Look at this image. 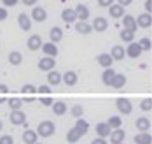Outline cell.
Listing matches in <instances>:
<instances>
[{"label": "cell", "mask_w": 152, "mask_h": 144, "mask_svg": "<svg viewBox=\"0 0 152 144\" xmlns=\"http://www.w3.org/2000/svg\"><path fill=\"white\" fill-rule=\"evenodd\" d=\"M54 132H56V127H54V123H53V121H49V120L40 121V123H39V127H37V134H39L40 137H51Z\"/></svg>", "instance_id": "6da1fadb"}, {"label": "cell", "mask_w": 152, "mask_h": 144, "mask_svg": "<svg viewBox=\"0 0 152 144\" xmlns=\"http://www.w3.org/2000/svg\"><path fill=\"white\" fill-rule=\"evenodd\" d=\"M115 106L121 114H131L133 112V104L129 102V98H124V97H119L115 100Z\"/></svg>", "instance_id": "7a4b0ae2"}, {"label": "cell", "mask_w": 152, "mask_h": 144, "mask_svg": "<svg viewBox=\"0 0 152 144\" xmlns=\"http://www.w3.org/2000/svg\"><path fill=\"white\" fill-rule=\"evenodd\" d=\"M30 18L33 19V21H37V23H44V21L47 19V11L44 9V7H40V5H35V7L31 9Z\"/></svg>", "instance_id": "3957f363"}, {"label": "cell", "mask_w": 152, "mask_h": 144, "mask_svg": "<svg viewBox=\"0 0 152 144\" xmlns=\"http://www.w3.org/2000/svg\"><path fill=\"white\" fill-rule=\"evenodd\" d=\"M54 65H56L54 58H51V56H44V58H40V60H39L37 67H39V70L51 72V70H54Z\"/></svg>", "instance_id": "277c9868"}, {"label": "cell", "mask_w": 152, "mask_h": 144, "mask_svg": "<svg viewBox=\"0 0 152 144\" xmlns=\"http://www.w3.org/2000/svg\"><path fill=\"white\" fill-rule=\"evenodd\" d=\"M26 46L30 51H37V49H42L44 46V42H42V37L40 35H37V33H33L28 37V41H26Z\"/></svg>", "instance_id": "5b68a950"}, {"label": "cell", "mask_w": 152, "mask_h": 144, "mask_svg": "<svg viewBox=\"0 0 152 144\" xmlns=\"http://www.w3.org/2000/svg\"><path fill=\"white\" fill-rule=\"evenodd\" d=\"M31 19L26 13H21L19 16H18V23H19V28L23 30V32H30L31 30Z\"/></svg>", "instance_id": "8992f818"}, {"label": "cell", "mask_w": 152, "mask_h": 144, "mask_svg": "<svg viewBox=\"0 0 152 144\" xmlns=\"http://www.w3.org/2000/svg\"><path fill=\"white\" fill-rule=\"evenodd\" d=\"M9 120H11L12 125L19 127V125H25V123H26V114H25L23 111H11Z\"/></svg>", "instance_id": "52a82bcc"}, {"label": "cell", "mask_w": 152, "mask_h": 144, "mask_svg": "<svg viewBox=\"0 0 152 144\" xmlns=\"http://www.w3.org/2000/svg\"><path fill=\"white\" fill-rule=\"evenodd\" d=\"M122 27H124V30H129V32H137L138 25H137V18L131 16V14H126L124 19H122Z\"/></svg>", "instance_id": "ba28073f"}, {"label": "cell", "mask_w": 152, "mask_h": 144, "mask_svg": "<svg viewBox=\"0 0 152 144\" xmlns=\"http://www.w3.org/2000/svg\"><path fill=\"white\" fill-rule=\"evenodd\" d=\"M21 139H23V143L25 144H37L39 134H37V130H30V128H26V130L23 132Z\"/></svg>", "instance_id": "9c48e42d"}, {"label": "cell", "mask_w": 152, "mask_h": 144, "mask_svg": "<svg viewBox=\"0 0 152 144\" xmlns=\"http://www.w3.org/2000/svg\"><path fill=\"white\" fill-rule=\"evenodd\" d=\"M142 53H143V51H142V48H140L138 42H131V44H128V48H126V56H129V58H140Z\"/></svg>", "instance_id": "30bf717a"}, {"label": "cell", "mask_w": 152, "mask_h": 144, "mask_svg": "<svg viewBox=\"0 0 152 144\" xmlns=\"http://www.w3.org/2000/svg\"><path fill=\"white\" fill-rule=\"evenodd\" d=\"M75 14H77V21H88L89 18V9L84 4H77L75 5Z\"/></svg>", "instance_id": "8fae6325"}, {"label": "cell", "mask_w": 152, "mask_h": 144, "mask_svg": "<svg viewBox=\"0 0 152 144\" xmlns=\"http://www.w3.org/2000/svg\"><path fill=\"white\" fill-rule=\"evenodd\" d=\"M91 27H93V30H96V32H105L107 28H108V21H107L105 18L98 16V18L93 19Z\"/></svg>", "instance_id": "7c38bea8"}, {"label": "cell", "mask_w": 152, "mask_h": 144, "mask_svg": "<svg viewBox=\"0 0 152 144\" xmlns=\"http://www.w3.org/2000/svg\"><path fill=\"white\" fill-rule=\"evenodd\" d=\"M96 62H98V65H102L103 69H110L114 58L110 56V53H100V55L96 56Z\"/></svg>", "instance_id": "4fadbf2b"}, {"label": "cell", "mask_w": 152, "mask_h": 144, "mask_svg": "<svg viewBox=\"0 0 152 144\" xmlns=\"http://www.w3.org/2000/svg\"><path fill=\"white\" fill-rule=\"evenodd\" d=\"M126 139V132L122 128H117V130H112L110 134V143L112 144H122Z\"/></svg>", "instance_id": "5bb4252c"}, {"label": "cell", "mask_w": 152, "mask_h": 144, "mask_svg": "<svg viewBox=\"0 0 152 144\" xmlns=\"http://www.w3.org/2000/svg\"><path fill=\"white\" fill-rule=\"evenodd\" d=\"M137 25L140 28H149L152 25V16L149 13H142V14H138L137 18Z\"/></svg>", "instance_id": "9a60e30c"}, {"label": "cell", "mask_w": 152, "mask_h": 144, "mask_svg": "<svg viewBox=\"0 0 152 144\" xmlns=\"http://www.w3.org/2000/svg\"><path fill=\"white\" fill-rule=\"evenodd\" d=\"M108 14H110V18H114V19L124 18V7L119 5V4H112V5L108 7Z\"/></svg>", "instance_id": "2e32d148"}, {"label": "cell", "mask_w": 152, "mask_h": 144, "mask_svg": "<svg viewBox=\"0 0 152 144\" xmlns=\"http://www.w3.org/2000/svg\"><path fill=\"white\" fill-rule=\"evenodd\" d=\"M115 70L110 67V69H105L103 70V74H102V83L105 84V86H112V81H114V78H115Z\"/></svg>", "instance_id": "e0dca14e"}, {"label": "cell", "mask_w": 152, "mask_h": 144, "mask_svg": "<svg viewBox=\"0 0 152 144\" xmlns=\"http://www.w3.org/2000/svg\"><path fill=\"white\" fill-rule=\"evenodd\" d=\"M96 134H98V137H102V139H105V137H110V134H112V128L108 123H98L96 125Z\"/></svg>", "instance_id": "ac0fdd59"}, {"label": "cell", "mask_w": 152, "mask_h": 144, "mask_svg": "<svg viewBox=\"0 0 152 144\" xmlns=\"http://www.w3.org/2000/svg\"><path fill=\"white\" fill-rule=\"evenodd\" d=\"M61 81H63V74H60L58 70H51V72H47V83H49L51 86H58Z\"/></svg>", "instance_id": "d6986e66"}, {"label": "cell", "mask_w": 152, "mask_h": 144, "mask_svg": "<svg viewBox=\"0 0 152 144\" xmlns=\"http://www.w3.org/2000/svg\"><path fill=\"white\" fill-rule=\"evenodd\" d=\"M75 32L82 33V35H89V33L93 32V27L88 21H77L75 23Z\"/></svg>", "instance_id": "ffe728a7"}, {"label": "cell", "mask_w": 152, "mask_h": 144, "mask_svg": "<svg viewBox=\"0 0 152 144\" xmlns=\"http://www.w3.org/2000/svg\"><path fill=\"white\" fill-rule=\"evenodd\" d=\"M61 19L65 21V23H74L77 21V14H75V9H63L61 11Z\"/></svg>", "instance_id": "44dd1931"}, {"label": "cell", "mask_w": 152, "mask_h": 144, "mask_svg": "<svg viewBox=\"0 0 152 144\" xmlns=\"http://www.w3.org/2000/svg\"><path fill=\"white\" fill-rule=\"evenodd\" d=\"M135 127L138 128V132H149V128H151V120H149V118H145V116L137 118Z\"/></svg>", "instance_id": "7402d4cb"}, {"label": "cell", "mask_w": 152, "mask_h": 144, "mask_svg": "<svg viewBox=\"0 0 152 144\" xmlns=\"http://www.w3.org/2000/svg\"><path fill=\"white\" fill-rule=\"evenodd\" d=\"M133 141L135 144H152V135L149 132H138Z\"/></svg>", "instance_id": "603a6c76"}, {"label": "cell", "mask_w": 152, "mask_h": 144, "mask_svg": "<svg viewBox=\"0 0 152 144\" xmlns=\"http://www.w3.org/2000/svg\"><path fill=\"white\" fill-rule=\"evenodd\" d=\"M79 78H77V74L74 70H66L65 74H63V83L66 84V86H75Z\"/></svg>", "instance_id": "cb8c5ba5"}, {"label": "cell", "mask_w": 152, "mask_h": 144, "mask_svg": "<svg viewBox=\"0 0 152 144\" xmlns=\"http://www.w3.org/2000/svg\"><path fill=\"white\" fill-rule=\"evenodd\" d=\"M42 51H44L46 56H51V58H56V56H58V48H56L54 42H46V44L42 46Z\"/></svg>", "instance_id": "d4e9b609"}, {"label": "cell", "mask_w": 152, "mask_h": 144, "mask_svg": "<svg viewBox=\"0 0 152 144\" xmlns=\"http://www.w3.org/2000/svg\"><path fill=\"white\" fill-rule=\"evenodd\" d=\"M49 39H51V42L58 44L61 39H63V30H61L60 27H53V28L49 30Z\"/></svg>", "instance_id": "484cf974"}, {"label": "cell", "mask_w": 152, "mask_h": 144, "mask_svg": "<svg viewBox=\"0 0 152 144\" xmlns=\"http://www.w3.org/2000/svg\"><path fill=\"white\" fill-rule=\"evenodd\" d=\"M110 56L114 58V60H124V56H126V49L122 48V46H114V48L110 49Z\"/></svg>", "instance_id": "4316f807"}, {"label": "cell", "mask_w": 152, "mask_h": 144, "mask_svg": "<svg viewBox=\"0 0 152 144\" xmlns=\"http://www.w3.org/2000/svg\"><path fill=\"white\" fill-rule=\"evenodd\" d=\"M75 128L79 130V134H80V135H86V134L89 132V123H88L84 118H79V120L75 121Z\"/></svg>", "instance_id": "83f0119b"}, {"label": "cell", "mask_w": 152, "mask_h": 144, "mask_svg": "<svg viewBox=\"0 0 152 144\" xmlns=\"http://www.w3.org/2000/svg\"><path fill=\"white\" fill-rule=\"evenodd\" d=\"M126 83H128V78H126L124 74H115V78H114V81H112V88H115V90L124 88Z\"/></svg>", "instance_id": "f1b7e54d"}, {"label": "cell", "mask_w": 152, "mask_h": 144, "mask_svg": "<svg viewBox=\"0 0 152 144\" xmlns=\"http://www.w3.org/2000/svg\"><path fill=\"white\" fill-rule=\"evenodd\" d=\"M80 137H82V135L79 134V130H77L75 127H74V128H70V130L66 132V143H70V144H75L77 141L80 139Z\"/></svg>", "instance_id": "f546056e"}, {"label": "cell", "mask_w": 152, "mask_h": 144, "mask_svg": "<svg viewBox=\"0 0 152 144\" xmlns=\"http://www.w3.org/2000/svg\"><path fill=\"white\" fill-rule=\"evenodd\" d=\"M51 107H53V112H54L56 116H63V114L66 112V109H68L65 102H54Z\"/></svg>", "instance_id": "4dcf8cb0"}, {"label": "cell", "mask_w": 152, "mask_h": 144, "mask_svg": "<svg viewBox=\"0 0 152 144\" xmlns=\"http://www.w3.org/2000/svg\"><path fill=\"white\" fill-rule=\"evenodd\" d=\"M7 104H9V107H11V111H21V106H23V100H21V98H18V97H11V98L7 100Z\"/></svg>", "instance_id": "1f68e13d"}, {"label": "cell", "mask_w": 152, "mask_h": 144, "mask_svg": "<svg viewBox=\"0 0 152 144\" xmlns=\"http://www.w3.org/2000/svg\"><path fill=\"white\" fill-rule=\"evenodd\" d=\"M23 62V55L19 51H11L9 53V64L11 65H19Z\"/></svg>", "instance_id": "d6a6232c"}, {"label": "cell", "mask_w": 152, "mask_h": 144, "mask_svg": "<svg viewBox=\"0 0 152 144\" xmlns=\"http://www.w3.org/2000/svg\"><path fill=\"white\" fill-rule=\"evenodd\" d=\"M107 123L110 125L112 130H117V128H121V125H122V118H121V116H110Z\"/></svg>", "instance_id": "836d02e7"}, {"label": "cell", "mask_w": 152, "mask_h": 144, "mask_svg": "<svg viewBox=\"0 0 152 144\" xmlns=\"http://www.w3.org/2000/svg\"><path fill=\"white\" fill-rule=\"evenodd\" d=\"M119 37H121V41L128 42V44L135 42V33H133V32H129V30H124V28H122V32L119 33Z\"/></svg>", "instance_id": "e575fe53"}, {"label": "cell", "mask_w": 152, "mask_h": 144, "mask_svg": "<svg viewBox=\"0 0 152 144\" xmlns=\"http://www.w3.org/2000/svg\"><path fill=\"white\" fill-rule=\"evenodd\" d=\"M70 114L74 116V118H82V114H84V107L80 106V104H75V106H72V109H70Z\"/></svg>", "instance_id": "d590c367"}, {"label": "cell", "mask_w": 152, "mask_h": 144, "mask_svg": "<svg viewBox=\"0 0 152 144\" xmlns=\"http://www.w3.org/2000/svg\"><path fill=\"white\" fill-rule=\"evenodd\" d=\"M21 93H23V95H35V93H37V86H33L30 83H28V84H23V86H21Z\"/></svg>", "instance_id": "8d00e7d4"}, {"label": "cell", "mask_w": 152, "mask_h": 144, "mask_svg": "<svg viewBox=\"0 0 152 144\" xmlns=\"http://www.w3.org/2000/svg\"><path fill=\"white\" fill-rule=\"evenodd\" d=\"M138 44H140V48H142V51H149V49L152 48V42L149 37H142L140 41H138Z\"/></svg>", "instance_id": "74e56055"}, {"label": "cell", "mask_w": 152, "mask_h": 144, "mask_svg": "<svg viewBox=\"0 0 152 144\" xmlns=\"http://www.w3.org/2000/svg\"><path fill=\"white\" fill-rule=\"evenodd\" d=\"M140 109H142V111H151L152 109V98H143V100H142V102H140Z\"/></svg>", "instance_id": "f35d334b"}, {"label": "cell", "mask_w": 152, "mask_h": 144, "mask_svg": "<svg viewBox=\"0 0 152 144\" xmlns=\"http://www.w3.org/2000/svg\"><path fill=\"white\" fill-rule=\"evenodd\" d=\"M40 104H42V106H53L54 100H53V97L51 95H42L40 97Z\"/></svg>", "instance_id": "ab89813d"}, {"label": "cell", "mask_w": 152, "mask_h": 144, "mask_svg": "<svg viewBox=\"0 0 152 144\" xmlns=\"http://www.w3.org/2000/svg\"><path fill=\"white\" fill-rule=\"evenodd\" d=\"M37 93H39V95H49V93H51V90H49V86H47V84H40V86L37 88Z\"/></svg>", "instance_id": "60d3db41"}, {"label": "cell", "mask_w": 152, "mask_h": 144, "mask_svg": "<svg viewBox=\"0 0 152 144\" xmlns=\"http://www.w3.org/2000/svg\"><path fill=\"white\" fill-rule=\"evenodd\" d=\"M0 144H14V139H12V135H0Z\"/></svg>", "instance_id": "b9f144b4"}, {"label": "cell", "mask_w": 152, "mask_h": 144, "mask_svg": "<svg viewBox=\"0 0 152 144\" xmlns=\"http://www.w3.org/2000/svg\"><path fill=\"white\" fill-rule=\"evenodd\" d=\"M114 4V0H98V5L100 7H110Z\"/></svg>", "instance_id": "7bdbcfd3"}, {"label": "cell", "mask_w": 152, "mask_h": 144, "mask_svg": "<svg viewBox=\"0 0 152 144\" xmlns=\"http://www.w3.org/2000/svg\"><path fill=\"white\" fill-rule=\"evenodd\" d=\"M2 4L5 7H14V5H18V0H2Z\"/></svg>", "instance_id": "ee69618b"}, {"label": "cell", "mask_w": 152, "mask_h": 144, "mask_svg": "<svg viewBox=\"0 0 152 144\" xmlns=\"http://www.w3.org/2000/svg\"><path fill=\"white\" fill-rule=\"evenodd\" d=\"M7 19V9L5 7H0V21Z\"/></svg>", "instance_id": "f6af8a7d"}, {"label": "cell", "mask_w": 152, "mask_h": 144, "mask_svg": "<svg viewBox=\"0 0 152 144\" xmlns=\"http://www.w3.org/2000/svg\"><path fill=\"white\" fill-rule=\"evenodd\" d=\"M91 144H108V143H107L105 139H102V137H96V139L91 141Z\"/></svg>", "instance_id": "bcb514c9"}, {"label": "cell", "mask_w": 152, "mask_h": 144, "mask_svg": "<svg viewBox=\"0 0 152 144\" xmlns=\"http://www.w3.org/2000/svg\"><path fill=\"white\" fill-rule=\"evenodd\" d=\"M131 2H133V0H117V4H119V5H122V7L131 5Z\"/></svg>", "instance_id": "7dc6e473"}, {"label": "cell", "mask_w": 152, "mask_h": 144, "mask_svg": "<svg viewBox=\"0 0 152 144\" xmlns=\"http://www.w3.org/2000/svg\"><path fill=\"white\" fill-rule=\"evenodd\" d=\"M7 92H9V88H7V84H4V83H2V84H0V95H5Z\"/></svg>", "instance_id": "c3c4849f"}, {"label": "cell", "mask_w": 152, "mask_h": 144, "mask_svg": "<svg viewBox=\"0 0 152 144\" xmlns=\"http://www.w3.org/2000/svg\"><path fill=\"white\" fill-rule=\"evenodd\" d=\"M33 100H35V97H33V95H25V100H23V102H26V104H31Z\"/></svg>", "instance_id": "681fc988"}, {"label": "cell", "mask_w": 152, "mask_h": 144, "mask_svg": "<svg viewBox=\"0 0 152 144\" xmlns=\"http://www.w3.org/2000/svg\"><path fill=\"white\" fill-rule=\"evenodd\" d=\"M145 11H147V13L152 11V0H147V2H145Z\"/></svg>", "instance_id": "f907efd6"}, {"label": "cell", "mask_w": 152, "mask_h": 144, "mask_svg": "<svg viewBox=\"0 0 152 144\" xmlns=\"http://www.w3.org/2000/svg\"><path fill=\"white\" fill-rule=\"evenodd\" d=\"M21 2H23L25 5H35V4H37V0H21Z\"/></svg>", "instance_id": "816d5d0a"}, {"label": "cell", "mask_w": 152, "mask_h": 144, "mask_svg": "<svg viewBox=\"0 0 152 144\" xmlns=\"http://www.w3.org/2000/svg\"><path fill=\"white\" fill-rule=\"evenodd\" d=\"M4 102H5V98H4V97H0V104H4Z\"/></svg>", "instance_id": "f5cc1de1"}, {"label": "cell", "mask_w": 152, "mask_h": 144, "mask_svg": "<svg viewBox=\"0 0 152 144\" xmlns=\"http://www.w3.org/2000/svg\"><path fill=\"white\" fill-rule=\"evenodd\" d=\"M2 128H4V123H2V120H0V132H2Z\"/></svg>", "instance_id": "db71d44e"}, {"label": "cell", "mask_w": 152, "mask_h": 144, "mask_svg": "<svg viewBox=\"0 0 152 144\" xmlns=\"http://www.w3.org/2000/svg\"><path fill=\"white\" fill-rule=\"evenodd\" d=\"M37 144H40V143H37Z\"/></svg>", "instance_id": "11a10c76"}, {"label": "cell", "mask_w": 152, "mask_h": 144, "mask_svg": "<svg viewBox=\"0 0 152 144\" xmlns=\"http://www.w3.org/2000/svg\"><path fill=\"white\" fill-rule=\"evenodd\" d=\"M0 2H2V0H0Z\"/></svg>", "instance_id": "9f6ffc18"}]
</instances>
